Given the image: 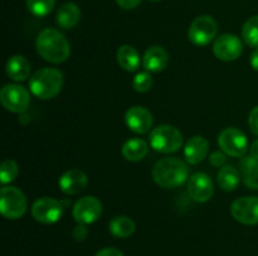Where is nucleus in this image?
<instances>
[{
    "mask_svg": "<svg viewBox=\"0 0 258 256\" xmlns=\"http://www.w3.org/2000/svg\"><path fill=\"white\" fill-rule=\"evenodd\" d=\"M19 175V166L14 160L3 161L0 166V181L3 185L13 182Z\"/></svg>",
    "mask_w": 258,
    "mask_h": 256,
    "instance_id": "nucleus-27",
    "label": "nucleus"
},
{
    "mask_svg": "<svg viewBox=\"0 0 258 256\" xmlns=\"http://www.w3.org/2000/svg\"><path fill=\"white\" fill-rule=\"evenodd\" d=\"M218 24L211 15H201L191 22L188 30V38L194 45L204 47L216 40Z\"/></svg>",
    "mask_w": 258,
    "mask_h": 256,
    "instance_id": "nucleus-6",
    "label": "nucleus"
},
{
    "mask_svg": "<svg viewBox=\"0 0 258 256\" xmlns=\"http://www.w3.org/2000/svg\"><path fill=\"white\" fill-rule=\"evenodd\" d=\"M150 2H155L156 3V2H160V0H150Z\"/></svg>",
    "mask_w": 258,
    "mask_h": 256,
    "instance_id": "nucleus-36",
    "label": "nucleus"
},
{
    "mask_svg": "<svg viewBox=\"0 0 258 256\" xmlns=\"http://www.w3.org/2000/svg\"><path fill=\"white\" fill-rule=\"evenodd\" d=\"M57 24L63 29H72L80 23L81 9L76 3H64L57 12Z\"/></svg>",
    "mask_w": 258,
    "mask_h": 256,
    "instance_id": "nucleus-19",
    "label": "nucleus"
},
{
    "mask_svg": "<svg viewBox=\"0 0 258 256\" xmlns=\"http://www.w3.org/2000/svg\"><path fill=\"white\" fill-rule=\"evenodd\" d=\"M252 68L258 72V49H254V52L251 54V59H249Z\"/></svg>",
    "mask_w": 258,
    "mask_h": 256,
    "instance_id": "nucleus-34",
    "label": "nucleus"
},
{
    "mask_svg": "<svg viewBox=\"0 0 258 256\" xmlns=\"http://www.w3.org/2000/svg\"><path fill=\"white\" fill-rule=\"evenodd\" d=\"M28 207L25 195L17 187L4 186L0 191V211L5 218L18 220L25 213Z\"/></svg>",
    "mask_w": 258,
    "mask_h": 256,
    "instance_id": "nucleus-5",
    "label": "nucleus"
},
{
    "mask_svg": "<svg viewBox=\"0 0 258 256\" xmlns=\"http://www.w3.org/2000/svg\"><path fill=\"white\" fill-rule=\"evenodd\" d=\"M209 162L216 167H223V165L226 163V156L222 152H213L209 157Z\"/></svg>",
    "mask_w": 258,
    "mask_h": 256,
    "instance_id": "nucleus-31",
    "label": "nucleus"
},
{
    "mask_svg": "<svg viewBox=\"0 0 258 256\" xmlns=\"http://www.w3.org/2000/svg\"><path fill=\"white\" fill-rule=\"evenodd\" d=\"M242 38L248 47L258 49V15L249 18L242 28Z\"/></svg>",
    "mask_w": 258,
    "mask_h": 256,
    "instance_id": "nucleus-25",
    "label": "nucleus"
},
{
    "mask_svg": "<svg viewBox=\"0 0 258 256\" xmlns=\"http://www.w3.org/2000/svg\"><path fill=\"white\" fill-rule=\"evenodd\" d=\"M188 193L196 202H207L214 193L213 181L204 172L194 173L188 180Z\"/></svg>",
    "mask_w": 258,
    "mask_h": 256,
    "instance_id": "nucleus-13",
    "label": "nucleus"
},
{
    "mask_svg": "<svg viewBox=\"0 0 258 256\" xmlns=\"http://www.w3.org/2000/svg\"><path fill=\"white\" fill-rule=\"evenodd\" d=\"M0 102L13 113H23L30 104V94L23 85L5 84L0 90Z\"/></svg>",
    "mask_w": 258,
    "mask_h": 256,
    "instance_id": "nucleus-8",
    "label": "nucleus"
},
{
    "mask_svg": "<svg viewBox=\"0 0 258 256\" xmlns=\"http://www.w3.org/2000/svg\"><path fill=\"white\" fill-rule=\"evenodd\" d=\"M189 170L184 161L175 157L161 158L153 168V178L163 188L179 187L188 180Z\"/></svg>",
    "mask_w": 258,
    "mask_h": 256,
    "instance_id": "nucleus-2",
    "label": "nucleus"
},
{
    "mask_svg": "<svg viewBox=\"0 0 258 256\" xmlns=\"http://www.w3.org/2000/svg\"><path fill=\"white\" fill-rule=\"evenodd\" d=\"M55 0H27V8L35 17H45L53 10Z\"/></svg>",
    "mask_w": 258,
    "mask_h": 256,
    "instance_id": "nucleus-26",
    "label": "nucleus"
},
{
    "mask_svg": "<svg viewBox=\"0 0 258 256\" xmlns=\"http://www.w3.org/2000/svg\"><path fill=\"white\" fill-rule=\"evenodd\" d=\"M249 156H252V157L258 160V140L252 142L251 147H249Z\"/></svg>",
    "mask_w": 258,
    "mask_h": 256,
    "instance_id": "nucleus-35",
    "label": "nucleus"
},
{
    "mask_svg": "<svg viewBox=\"0 0 258 256\" xmlns=\"http://www.w3.org/2000/svg\"><path fill=\"white\" fill-rule=\"evenodd\" d=\"M169 64V54L160 45L150 47L145 52L143 58V65L148 72L159 73L163 72Z\"/></svg>",
    "mask_w": 258,
    "mask_h": 256,
    "instance_id": "nucleus-17",
    "label": "nucleus"
},
{
    "mask_svg": "<svg viewBox=\"0 0 258 256\" xmlns=\"http://www.w3.org/2000/svg\"><path fill=\"white\" fill-rule=\"evenodd\" d=\"M149 152V145L141 138H131L123 143L121 153L125 160L130 162H139L144 160Z\"/></svg>",
    "mask_w": 258,
    "mask_h": 256,
    "instance_id": "nucleus-20",
    "label": "nucleus"
},
{
    "mask_svg": "<svg viewBox=\"0 0 258 256\" xmlns=\"http://www.w3.org/2000/svg\"><path fill=\"white\" fill-rule=\"evenodd\" d=\"M5 69H7V74L10 79L15 80V82H23L30 75L32 67L27 58L17 54L9 58Z\"/></svg>",
    "mask_w": 258,
    "mask_h": 256,
    "instance_id": "nucleus-18",
    "label": "nucleus"
},
{
    "mask_svg": "<svg viewBox=\"0 0 258 256\" xmlns=\"http://www.w3.org/2000/svg\"><path fill=\"white\" fill-rule=\"evenodd\" d=\"M209 143L202 136H194L189 138L184 146V157L190 165H198L208 156Z\"/></svg>",
    "mask_w": 258,
    "mask_h": 256,
    "instance_id": "nucleus-16",
    "label": "nucleus"
},
{
    "mask_svg": "<svg viewBox=\"0 0 258 256\" xmlns=\"http://www.w3.org/2000/svg\"><path fill=\"white\" fill-rule=\"evenodd\" d=\"M218 145L224 153L232 157H244L248 150L246 135L236 127H228L218 136Z\"/></svg>",
    "mask_w": 258,
    "mask_h": 256,
    "instance_id": "nucleus-7",
    "label": "nucleus"
},
{
    "mask_svg": "<svg viewBox=\"0 0 258 256\" xmlns=\"http://www.w3.org/2000/svg\"><path fill=\"white\" fill-rule=\"evenodd\" d=\"M108 230L115 237L126 238L133 235L136 230L135 221L128 216L120 215L113 217L108 223Z\"/></svg>",
    "mask_w": 258,
    "mask_h": 256,
    "instance_id": "nucleus-22",
    "label": "nucleus"
},
{
    "mask_svg": "<svg viewBox=\"0 0 258 256\" xmlns=\"http://www.w3.org/2000/svg\"><path fill=\"white\" fill-rule=\"evenodd\" d=\"M60 191L66 195H78L82 192L88 185V178L83 171L72 168L63 173L58 181Z\"/></svg>",
    "mask_w": 258,
    "mask_h": 256,
    "instance_id": "nucleus-15",
    "label": "nucleus"
},
{
    "mask_svg": "<svg viewBox=\"0 0 258 256\" xmlns=\"http://www.w3.org/2000/svg\"><path fill=\"white\" fill-rule=\"evenodd\" d=\"M248 125L252 132L258 136V105L251 110L248 117Z\"/></svg>",
    "mask_w": 258,
    "mask_h": 256,
    "instance_id": "nucleus-30",
    "label": "nucleus"
},
{
    "mask_svg": "<svg viewBox=\"0 0 258 256\" xmlns=\"http://www.w3.org/2000/svg\"><path fill=\"white\" fill-rule=\"evenodd\" d=\"M244 185L252 190L258 188V160L252 156H244L239 162Z\"/></svg>",
    "mask_w": 258,
    "mask_h": 256,
    "instance_id": "nucleus-23",
    "label": "nucleus"
},
{
    "mask_svg": "<svg viewBox=\"0 0 258 256\" xmlns=\"http://www.w3.org/2000/svg\"><path fill=\"white\" fill-rule=\"evenodd\" d=\"M63 73L55 68H43L30 77L29 88L33 95L40 99H50L59 94L63 87Z\"/></svg>",
    "mask_w": 258,
    "mask_h": 256,
    "instance_id": "nucleus-3",
    "label": "nucleus"
},
{
    "mask_svg": "<svg viewBox=\"0 0 258 256\" xmlns=\"http://www.w3.org/2000/svg\"><path fill=\"white\" fill-rule=\"evenodd\" d=\"M62 202L53 197H42L32 206V216L35 221L44 225H52L59 221L63 215Z\"/></svg>",
    "mask_w": 258,
    "mask_h": 256,
    "instance_id": "nucleus-9",
    "label": "nucleus"
},
{
    "mask_svg": "<svg viewBox=\"0 0 258 256\" xmlns=\"http://www.w3.org/2000/svg\"><path fill=\"white\" fill-rule=\"evenodd\" d=\"M95 256H123V253L116 247H105L98 251Z\"/></svg>",
    "mask_w": 258,
    "mask_h": 256,
    "instance_id": "nucleus-33",
    "label": "nucleus"
},
{
    "mask_svg": "<svg viewBox=\"0 0 258 256\" xmlns=\"http://www.w3.org/2000/svg\"><path fill=\"white\" fill-rule=\"evenodd\" d=\"M117 5L120 8L125 10H131V9H135L136 7H139L141 3V0H116Z\"/></svg>",
    "mask_w": 258,
    "mask_h": 256,
    "instance_id": "nucleus-32",
    "label": "nucleus"
},
{
    "mask_svg": "<svg viewBox=\"0 0 258 256\" xmlns=\"http://www.w3.org/2000/svg\"><path fill=\"white\" fill-rule=\"evenodd\" d=\"M149 138L151 148L160 153H174L183 146V135L178 128L170 124L154 128Z\"/></svg>",
    "mask_w": 258,
    "mask_h": 256,
    "instance_id": "nucleus-4",
    "label": "nucleus"
},
{
    "mask_svg": "<svg viewBox=\"0 0 258 256\" xmlns=\"http://www.w3.org/2000/svg\"><path fill=\"white\" fill-rule=\"evenodd\" d=\"M153 83V77H151L150 73L146 70V72H140L135 75V78H134L133 80V87L136 92L145 93L151 89Z\"/></svg>",
    "mask_w": 258,
    "mask_h": 256,
    "instance_id": "nucleus-28",
    "label": "nucleus"
},
{
    "mask_svg": "<svg viewBox=\"0 0 258 256\" xmlns=\"http://www.w3.org/2000/svg\"><path fill=\"white\" fill-rule=\"evenodd\" d=\"M116 58H117L118 65L126 72H135L140 67V55L133 45H121L117 50Z\"/></svg>",
    "mask_w": 258,
    "mask_h": 256,
    "instance_id": "nucleus-21",
    "label": "nucleus"
},
{
    "mask_svg": "<svg viewBox=\"0 0 258 256\" xmlns=\"http://www.w3.org/2000/svg\"><path fill=\"white\" fill-rule=\"evenodd\" d=\"M126 125L130 128L133 132L144 135L148 133L153 127V114L149 109H146L143 105H133L128 108L125 113Z\"/></svg>",
    "mask_w": 258,
    "mask_h": 256,
    "instance_id": "nucleus-14",
    "label": "nucleus"
},
{
    "mask_svg": "<svg viewBox=\"0 0 258 256\" xmlns=\"http://www.w3.org/2000/svg\"><path fill=\"white\" fill-rule=\"evenodd\" d=\"M35 48L43 59L53 64L66 62L71 54V45L67 38L53 28H47L38 34Z\"/></svg>",
    "mask_w": 258,
    "mask_h": 256,
    "instance_id": "nucleus-1",
    "label": "nucleus"
},
{
    "mask_svg": "<svg viewBox=\"0 0 258 256\" xmlns=\"http://www.w3.org/2000/svg\"><path fill=\"white\" fill-rule=\"evenodd\" d=\"M218 185L222 190L232 192L236 190L241 181V175L232 166H223L218 172Z\"/></svg>",
    "mask_w": 258,
    "mask_h": 256,
    "instance_id": "nucleus-24",
    "label": "nucleus"
},
{
    "mask_svg": "<svg viewBox=\"0 0 258 256\" xmlns=\"http://www.w3.org/2000/svg\"><path fill=\"white\" fill-rule=\"evenodd\" d=\"M231 213L233 218L243 225L258 223V197L246 196L239 197L232 203Z\"/></svg>",
    "mask_w": 258,
    "mask_h": 256,
    "instance_id": "nucleus-12",
    "label": "nucleus"
},
{
    "mask_svg": "<svg viewBox=\"0 0 258 256\" xmlns=\"http://www.w3.org/2000/svg\"><path fill=\"white\" fill-rule=\"evenodd\" d=\"M72 236L77 242H82L87 238L88 236V230H87V226L85 223H78L72 231Z\"/></svg>",
    "mask_w": 258,
    "mask_h": 256,
    "instance_id": "nucleus-29",
    "label": "nucleus"
},
{
    "mask_svg": "<svg viewBox=\"0 0 258 256\" xmlns=\"http://www.w3.org/2000/svg\"><path fill=\"white\" fill-rule=\"evenodd\" d=\"M243 52L242 40L234 34H222L213 43V53L219 60L232 62L241 57Z\"/></svg>",
    "mask_w": 258,
    "mask_h": 256,
    "instance_id": "nucleus-11",
    "label": "nucleus"
},
{
    "mask_svg": "<svg viewBox=\"0 0 258 256\" xmlns=\"http://www.w3.org/2000/svg\"><path fill=\"white\" fill-rule=\"evenodd\" d=\"M72 213L77 223L90 225L102 215V202L95 196H85L75 203Z\"/></svg>",
    "mask_w": 258,
    "mask_h": 256,
    "instance_id": "nucleus-10",
    "label": "nucleus"
}]
</instances>
